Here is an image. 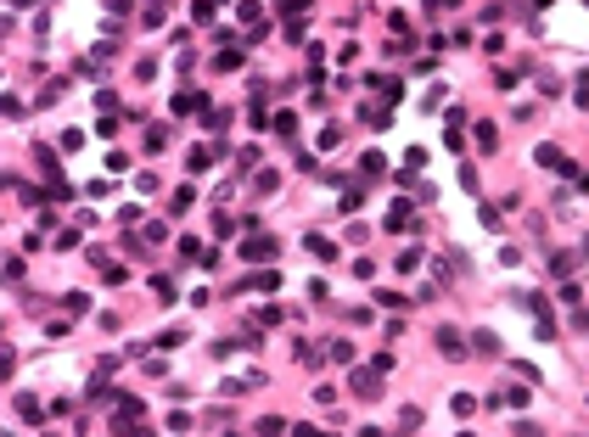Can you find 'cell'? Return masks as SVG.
<instances>
[{
    "label": "cell",
    "instance_id": "1",
    "mask_svg": "<svg viewBox=\"0 0 589 437\" xmlns=\"http://www.w3.org/2000/svg\"><path fill=\"white\" fill-rule=\"evenodd\" d=\"M275 252H281V241L264 236V230H247L241 236V264H264V258H275Z\"/></svg>",
    "mask_w": 589,
    "mask_h": 437
},
{
    "label": "cell",
    "instance_id": "2",
    "mask_svg": "<svg viewBox=\"0 0 589 437\" xmlns=\"http://www.w3.org/2000/svg\"><path fill=\"white\" fill-rule=\"evenodd\" d=\"M382 225H388V230H404V236H421V230H427V225L415 218V202H404V196L388 207V218H382Z\"/></svg>",
    "mask_w": 589,
    "mask_h": 437
},
{
    "label": "cell",
    "instance_id": "3",
    "mask_svg": "<svg viewBox=\"0 0 589 437\" xmlns=\"http://www.w3.org/2000/svg\"><path fill=\"white\" fill-rule=\"evenodd\" d=\"M533 163H539V168H561V174H567V180H578V163H567L556 141H544V146L533 152Z\"/></svg>",
    "mask_w": 589,
    "mask_h": 437
},
{
    "label": "cell",
    "instance_id": "4",
    "mask_svg": "<svg viewBox=\"0 0 589 437\" xmlns=\"http://www.w3.org/2000/svg\"><path fill=\"white\" fill-rule=\"evenodd\" d=\"M320 354H326V359H331V365H343V370H348V365H354V354H359V347H354V342H348V336H331V342H326V347H320Z\"/></svg>",
    "mask_w": 589,
    "mask_h": 437
},
{
    "label": "cell",
    "instance_id": "5",
    "mask_svg": "<svg viewBox=\"0 0 589 437\" xmlns=\"http://www.w3.org/2000/svg\"><path fill=\"white\" fill-rule=\"evenodd\" d=\"M438 354H443V359H466L472 347H466V336H460V331H449V325H443V331H438Z\"/></svg>",
    "mask_w": 589,
    "mask_h": 437
},
{
    "label": "cell",
    "instance_id": "6",
    "mask_svg": "<svg viewBox=\"0 0 589 437\" xmlns=\"http://www.w3.org/2000/svg\"><path fill=\"white\" fill-rule=\"evenodd\" d=\"M348 387L359 392V398H376V392H382V370H354Z\"/></svg>",
    "mask_w": 589,
    "mask_h": 437
},
{
    "label": "cell",
    "instance_id": "7",
    "mask_svg": "<svg viewBox=\"0 0 589 437\" xmlns=\"http://www.w3.org/2000/svg\"><path fill=\"white\" fill-rule=\"evenodd\" d=\"M214 157H219V146H191V152H186V168H191V174H208Z\"/></svg>",
    "mask_w": 589,
    "mask_h": 437
},
{
    "label": "cell",
    "instance_id": "8",
    "mask_svg": "<svg viewBox=\"0 0 589 437\" xmlns=\"http://www.w3.org/2000/svg\"><path fill=\"white\" fill-rule=\"evenodd\" d=\"M275 286H281V270H252L241 281V292H275Z\"/></svg>",
    "mask_w": 589,
    "mask_h": 437
},
{
    "label": "cell",
    "instance_id": "9",
    "mask_svg": "<svg viewBox=\"0 0 589 437\" xmlns=\"http://www.w3.org/2000/svg\"><path fill=\"white\" fill-rule=\"evenodd\" d=\"M17 420H23V426H39V420H46V404H34L28 392H17Z\"/></svg>",
    "mask_w": 589,
    "mask_h": 437
},
{
    "label": "cell",
    "instance_id": "10",
    "mask_svg": "<svg viewBox=\"0 0 589 437\" xmlns=\"http://www.w3.org/2000/svg\"><path fill=\"white\" fill-rule=\"evenodd\" d=\"M488 404H505V409H528L533 398H528V387H505L499 398H488Z\"/></svg>",
    "mask_w": 589,
    "mask_h": 437
},
{
    "label": "cell",
    "instance_id": "11",
    "mask_svg": "<svg viewBox=\"0 0 589 437\" xmlns=\"http://www.w3.org/2000/svg\"><path fill=\"white\" fill-rule=\"evenodd\" d=\"M359 174H365V180H382V174H388V157H382V152H365V157H359Z\"/></svg>",
    "mask_w": 589,
    "mask_h": 437
},
{
    "label": "cell",
    "instance_id": "12",
    "mask_svg": "<svg viewBox=\"0 0 589 437\" xmlns=\"http://www.w3.org/2000/svg\"><path fill=\"white\" fill-rule=\"evenodd\" d=\"M202 107H208L202 90H180V96H174V112H180V118H186V112H202Z\"/></svg>",
    "mask_w": 589,
    "mask_h": 437
},
{
    "label": "cell",
    "instance_id": "13",
    "mask_svg": "<svg viewBox=\"0 0 589 437\" xmlns=\"http://www.w3.org/2000/svg\"><path fill=\"white\" fill-rule=\"evenodd\" d=\"M466 347H477L483 359H494V354H499V336H494V331H472V342H466Z\"/></svg>",
    "mask_w": 589,
    "mask_h": 437
},
{
    "label": "cell",
    "instance_id": "14",
    "mask_svg": "<svg viewBox=\"0 0 589 437\" xmlns=\"http://www.w3.org/2000/svg\"><path fill=\"white\" fill-rule=\"evenodd\" d=\"M303 247H309L315 258H326V264H337V241H326V236H303Z\"/></svg>",
    "mask_w": 589,
    "mask_h": 437
},
{
    "label": "cell",
    "instance_id": "15",
    "mask_svg": "<svg viewBox=\"0 0 589 437\" xmlns=\"http://www.w3.org/2000/svg\"><path fill=\"white\" fill-rule=\"evenodd\" d=\"M572 270H578V252H556V258H550V275H556V281H567Z\"/></svg>",
    "mask_w": 589,
    "mask_h": 437
},
{
    "label": "cell",
    "instance_id": "16",
    "mask_svg": "<svg viewBox=\"0 0 589 437\" xmlns=\"http://www.w3.org/2000/svg\"><path fill=\"white\" fill-rule=\"evenodd\" d=\"M252 437H286V420H281V415H264L259 426H252Z\"/></svg>",
    "mask_w": 589,
    "mask_h": 437
},
{
    "label": "cell",
    "instance_id": "17",
    "mask_svg": "<svg viewBox=\"0 0 589 437\" xmlns=\"http://www.w3.org/2000/svg\"><path fill=\"white\" fill-rule=\"evenodd\" d=\"M449 409H455L460 420H472V415H477V398H472V392H455V398H449Z\"/></svg>",
    "mask_w": 589,
    "mask_h": 437
},
{
    "label": "cell",
    "instance_id": "18",
    "mask_svg": "<svg viewBox=\"0 0 589 437\" xmlns=\"http://www.w3.org/2000/svg\"><path fill=\"white\" fill-rule=\"evenodd\" d=\"M214 68H219V73H236V68H241V45H225V51L214 57Z\"/></svg>",
    "mask_w": 589,
    "mask_h": 437
},
{
    "label": "cell",
    "instance_id": "19",
    "mask_svg": "<svg viewBox=\"0 0 589 437\" xmlns=\"http://www.w3.org/2000/svg\"><path fill=\"white\" fill-rule=\"evenodd\" d=\"M393 270H399V275H415V270H421V247H404Z\"/></svg>",
    "mask_w": 589,
    "mask_h": 437
},
{
    "label": "cell",
    "instance_id": "20",
    "mask_svg": "<svg viewBox=\"0 0 589 437\" xmlns=\"http://www.w3.org/2000/svg\"><path fill=\"white\" fill-rule=\"evenodd\" d=\"M168 141H174V135H168V123H157V129H146V152H163Z\"/></svg>",
    "mask_w": 589,
    "mask_h": 437
},
{
    "label": "cell",
    "instance_id": "21",
    "mask_svg": "<svg viewBox=\"0 0 589 437\" xmlns=\"http://www.w3.org/2000/svg\"><path fill=\"white\" fill-rule=\"evenodd\" d=\"M236 230H241L236 213H214V236H236Z\"/></svg>",
    "mask_w": 589,
    "mask_h": 437
},
{
    "label": "cell",
    "instance_id": "22",
    "mask_svg": "<svg viewBox=\"0 0 589 437\" xmlns=\"http://www.w3.org/2000/svg\"><path fill=\"white\" fill-rule=\"evenodd\" d=\"M0 118H23V96H17V90L0 96Z\"/></svg>",
    "mask_w": 589,
    "mask_h": 437
},
{
    "label": "cell",
    "instance_id": "23",
    "mask_svg": "<svg viewBox=\"0 0 589 437\" xmlns=\"http://www.w3.org/2000/svg\"><path fill=\"white\" fill-rule=\"evenodd\" d=\"M275 135H286V141L298 135V112H275Z\"/></svg>",
    "mask_w": 589,
    "mask_h": 437
},
{
    "label": "cell",
    "instance_id": "24",
    "mask_svg": "<svg viewBox=\"0 0 589 437\" xmlns=\"http://www.w3.org/2000/svg\"><path fill=\"white\" fill-rule=\"evenodd\" d=\"M62 309H68V320H73V314L90 309V297H84V292H68V297H62Z\"/></svg>",
    "mask_w": 589,
    "mask_h": 437
},
{
    "label": "cell",
    "instance_id": "25",
    "mask_svg": "<svg viewBox=\"0 0 589 437\" xmlns=\"http://www.w3.org/2000/svg\"><path fill=\"white\" fill-rule=\"evenodd\" d=\"M275 185H281V174H275V168H264V174H259V180H252V191H259V196H270Z\"/></svg>",
    "mask_w": 589,
    "mask_h": 437
},
{
    "label": "cell",
    "instance_id": "26",
    "mask_svg": "<svg viewBox=\"0 0 589 437\" xmlns=\"http://www.w3.org/2000/svg\"><path fill=\"white\" fill-rule=\"evenodd\" d=\"M477 146H483V152L499 146V129H494V123H477Z\"/></svg>",
    "mask_w": 589,
    "mask_h": 437
},
{
    "label": "cell",
    "instance_id": "27",
    "mask_svg": "<svg viewBox=\"0 0 589 437\" xmlns=\"http://www.w3.org/2000/svg\"><path fill=\"white\" fill-rule=\"evenodd\" d=\"M101 281H107V286H123V281H130V270H123V264H101Z\"/></svg>",
    "mask_w": 589,
    "mask_h": 437
},
{
    "label": "cell",
    "instance_id": "28",
    "mask_svg": "<svg viewBox=\"0 0 589 437\" xmlns=\"http://www.w3.org/2000/svg\"><path fill=\"white\" fill-rule=\"evenodd\" d=\"M376 303H382V309H410L404 292H376Z\"/></svg>",
    "mask_w": 589,
    "mask_h": 437
},
{
    "label": "cell",
    "instance_id": "29",
    "mask_svg": "<svg viewBox=\"0 0 589 437\" xmlns=\"http://www.w3.org/2000/svg\"><path fill=\"white\" fill-rule=\"evenodd\" d=\"M152 292H157L163 303H174V281H168V275H152Z\"/></svg>",
    "mask_w": 589,
    "mask_h": 437
},
{
    "label": "cell",
    "instance_id": "30",
    "mask_svg": "<svg viewBox=\"0 0 589 437\" xmlns=\"http://www.w3.org/2000/svg\"><path fill=\"white\" fill-rule=\"evenodd\" d=\"M191 202H197V191H191V185H180V191H174V202H168V207H174V213H186Z\"/></svg>",
    "mask_w": 589,
    "mask_h": 437
},
{
    "label": "cell",
    "instance_id": "31",
    "mask_svg": "<svg viewBox=\"0 0 589 437\" xmlns=\"http://www.w3.org/2000/svg\"><path fill=\"white\" fill-rule=\"evenodd\" d=\"M443 146L449 152H466V129H443Z\"/></svg>",
    "mask_w": 589,
    "mask_h": 437
},
{
    "label": "cell",
    "instance_id": "32",
    "mask_svg": "<svg viewBox=\"0 0 589 437\" xmlns=\"http://www.w3.org/2000/svg\"><path fill=\"white\" fill-rule=\"evenodd\" d=\"M118 225H123V230H135V225H141V207H135V202H130V207H118Z\"/></svg>",
    "mask_w": 589,
    "mask_h": 437
},
{
    "label": "cell",
    "instance_id": "33",
    "mask_svg": "<svg viewBox=\"0 0 589 437\" xmlns=\"http://www.w3.org/2000/svg\"><path fill=\"white\" fill-rule=\"evenodd\" d=\"M331 146H343V129H337V123H331V129H320V152H331Z\"/></svg>",
    "mask_w": 589,
    "mask_h": 437
},
{
    "label": "cell",
    "instance_id": "34",
    "mask_svg": "<svg viewBox=\"0 0 589 437\" xmlns=\"http://www.w3.org/2000/svg\"><path fill=\"white\" fill-rule=\"evenodd\" d=\"M96 135H101V141H112V135H118V112H107V118L96 123Z\"/></svg>",
    "mask_w": 589,
    "mask_h": 437
},
{
    "label": "cell",
    "instance_id": "35",
    "mask_svg": "<svg viewBox=\"0 0 589 437\" xmlns=\"http://www.w3.org/2000/svg\"><path fill=\"white\" fill-rule=\"evenodd\" d=\"M79 146H84V135H79V129H62V152H68V157H73V152H79Z\"/></svg>",
    "mask_w": 589,
    "mask_h": 437
},
{
    "label": "cell",
    "instance_id": "36",
    "mask_svg": "<svg viewBox=\"0 0 589 437\" xmlns=\"http://www.w3.org/2000/svg\"><path fill=\"white\" fill-rule=\"evenodd\" d=\"M130 168V152H107V174H123Z\"/></svg>",
    "mask_w": 589,
    "mask_h": 437
},
{
    "label": "cell",
    "instance_id": "37",
    "mask_svg": "<svg viewBox=\"0 0 589 437\" xmlns=\"http://www.w3.org/2000/svg\"><path fill=\"white\" fill-rule=\"evenodd\" d=\"M286 320V309H275V303H270V309H259V325H281Z\"/></svg>",
    "mask_w": 589,
    "mask_h": 437
},
{
    "label": "cell",
    "instance_id": "38",
    "mask_svg": "<svg viewBox=\"0 0 589 437\" xmlns=\"http://www.w3.org/2000/svg\"><path fill=\"white\" fill-rule=\"evenodd\" d=\"M12 370H17V354H12V347H0V381H6Z\"/></svg>",
    "mask_w": 589,
    "mask_h": 437
},
{
    "label": "cell",
    "instance_id": "39",
    "mask_svg": "<svg viewBox=\"0 0 589 437\" xmlns=\"http://www.w3.org/2000/svg\"><path fill=\"white\" fill-rule=\"evenodd\" d=\"M202 252H208V247H202L197 236H186V241H180V258H202Z\"/></svg>",
    "mask_w": 589,
    "mask_h": 437
},
{
    "label": "cell",
    "instance_id": "40",
    "mask_svg": "<svg viewBox=\"0 0 589 437\" xmlns=\"http://www.w3.org/2000/svg\"><path fill=\"white\" fill-rule=\"evenodd\" d=\"M415 426H421V409H415V404H410V409H404V415H399V431H415Z\"/></svg>",
    "mask_w": 589,
    "mask_h": 437
},
{
    "label": "cell",
    "instance_id": "41",
    "mask_svg": "<svg viewBox=\"0 0 589 437\" xmlns=\"http://www.w3.org/2000/svg\"><path fill=\"white\" fill-rule=\"evenodd\" d=\"M275 6H281L286 17H292V12H298V17H303V12H309V0H275Z\"/></svg>",
    "mask_w": 589,
    "mask_h": 437
},
{
    "label": "cell",
    "instance_id": "42",
    "mask_svg": "<svg viewBox=\"0 0 589 437\" xmlns=\"http://www.w3.org/2000/svg\"><path fill=\"white\" fill-rule=\"evenodd\" d=\"M130 6H135V0H107V17H123Z\"/></svg>",
    "mask_w": 589,
    "mask_h": 437
},
{
    "label": "cell",
    "instance_id": "43",
    "mask_svg": "<svg viewBox=\"0 0 589 437\" xmlns=\"http://www.w3.org/2000/svg\"><path fill=\"white\" fill-rule=\"evenodd\" d=\"M292 437H326V431H315V426H292Z\"/></svg>",
    "mask_w": 589,
    "mask_h": 437
},
{
    "label": "cell",
    "instance_id": "44",
    "mask_svg": "<svg viewBox=\"0 0 589 437\" xmlns=\"http://www.w3.org/2000/svg\"><path fill=\"white\" fill-rule=\"evenodd\" d=\"M12 6H17V12H28V6H34V0H12Z\"/></svg>",
    "mask_w": 589,
    "mask_h": 437
},
{
    "label": "cell",
    "instance_id": "45",
    "mask_svg": "<svg viewBox=\"0 0 589 437\" xmlns=\"http://www.w3.org/2000/svg\"><path fill=\"white\" fill-rule=\"evenodd\" d=\"M460 437H472V431H460Z\"/></svg>",
    "mask_w": 589,
    "mask_h": 437
}]
</instances>
